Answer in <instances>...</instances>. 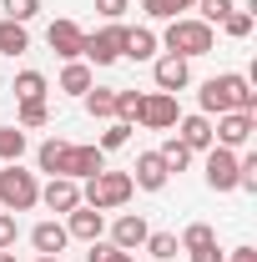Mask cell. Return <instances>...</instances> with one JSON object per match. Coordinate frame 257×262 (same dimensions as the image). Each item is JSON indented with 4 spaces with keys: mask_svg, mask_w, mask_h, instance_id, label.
Wrapping results in <instances>:
<instances>
[{
    "mask_svg": "<svg viewBox=\"0 0 257 262\" xmlns=\"http://www.w3.org/2000/svg\"><path fill=\"white\" fill-rule=\"evenodd\" d=\"M222 116V111H257V91L247 86V76L227 71V76H212L202 86V116Z\"/></svg>",
    "mask_w": 257,
    "mask_h": 262,
    "instance_id": "6da1fadb",
    "label": "cell"
},
{
    "mask_svg": "<svg viewBox=\"0 0 257 262\" xmlns=\"http://www.w3.org/2000/svg\"><path fill=\"white\" fill-rule=\"evenodd\" d=\"M161 46L172 51V56H182V61H192V56H207L212 46H217V35H212V26L207 20H172L166 26V35H161Z\"/></svg>",
    "mask_w": 257,
    "mask_h": 262,
    "instance_id": "7a4b0ae2",
    "label": "cell"
},
{
    "mask_svg": "<svg viewBox=\"0 0 257 262\" xmlns=\"http://www.w3.org/2000/svg\"><path fill=\"white\" fill-rule=\"evenodd\" d=\"M131 192H136V187H131V171H96V177H86L81 202L96 207V212H111V207H121Z\"/></svg>",
    "mask_w": 257,
    "mask_h": 262,
    "instance_id": "3957f363",
    "label": "cell"
},
{
    "mask_svg": "<svg viewBox=\"0 0 257 262\" xmlns=\"http://www.w3.org/2000/svg\"><path fill=\"white\" fill-rule=\"evenodd\" d=\"M35 202H40L35 171H20V166L10 162L5 171H0V207H5V212H31Z\"/></svg>",
    "mask_w": 257,
    "mask_h": 262,
    "instance_id": "277c9868",
    "label": "cell"
},
{
    "mask_svg": "<svg viewBox=\"0 0 257 262\" xmlns=\"http://www.w3.org/2000/svg\"><path fill=\"white\" fill-rule=\"evenodd\" d=\"M126 31H131V26H121V20H111L106 31L86 35L81 56H86V61H96V66H111V61H121V56H126Z\"/></svg>",
    "mask_w": 257,
    "mask_h": 262,
    "instance_id": "5b68a950",
    "label": "cell"
},
{
    "mask_svg": "<svg viewBox=\"0 0 257 262\" xmlns=\"http://www.w3.org/2000/svg\"><path fill=\"white\" fill-rule=\"evenodd\" d=\"M252 111H222L217 116V126H212V146H227V151H237V146H247L252 141Z\"/></svg>",
    "mask_w": 257,
    "mask_h": 262,
    "instance_id": "8992f818",
    "label": "cell"
},
{
    "mask_svg": "<svg viewBox=\"0 0 257 262\" xmlns=\"http://www.w3.org/2000/svg\"><path fill=\"white\" fill-rule=\"evenodd\" d=\"M136 121L152 126V131H172L177 121H182L177 96H172V91H152V96H141V116H136Z\"/></svg>",
    "mask_w": 257,
    "mask_h": 262,
    "instance_id": "52a82bcc",
    "label": "cell"
},
{
    "mask_svg": "<svg viewBox=\"0 0 257 262\" xmlns=\"http://www.w3.org/2000/svg\"><path fill=\"white\" fill-rule=\"evenodd\" d=\"M207 187L212 192H237V157L227 146H212L207 151Z\"/></svg>",
    "mask_w": 257,
    "mask_h": 262,
    "instance_id": "ba28073f",
    "label": "cell"
},
{
    "mask_svg": "<svg viewBox=\"0 0 257 262\" xmlns=\"http://www.w3.org/2000/svg\"><path fill=\"white\" fill-rule=\"evenodd\" d=\"M96 171H106V151H101V146H71V151H66V171L61 177L86 182V177H96Z\"/></svg>",
    "mask_w": 257,
    "mask_h": 262,
    "instance_id": "9c48e42d",
    "label": "cell"
},
{
    "mask_svg": "<svg viewBox=\"0 0 257 262\" xmlns=\"http://www.w3.org/2000/svg\"><path fill=\"white\" fill-rule=\"evenodd\" d=\"M46 40H51V51H56L61 61H81V46H86V31H81L76 20H56V26L46 31Z\"/></svg>",
    "mask_w": 257,
    "mask_h": 262,
    "instance_id": "30bf717a",
    "label": "cell"
},
{
    "mask_svg": "<svg viewBox=\"0 0 257 262\" xmlns=\"http://www.w3.org/2000/svg\"><path fill=\"white\" fill-rule=\"evenodd\" d=\"M166 177H172V171H166V162H161L157 151H141L136 166H131V187H141V192H161Z\"/></svg>",
    "mask_w": 257,
    "mask_h": 262,
    "instance_id": "8fae6325",
    "label": "cell"
},
{
    "mask_svg": "<svg viewBox=\"0 0 257 262\" xmlns=\"http://www.w3.org/2000/svg\"><path fill=\"white\" fill-rule=\"evenodd\" d=\"M152 237V227H146V217H136V212H126V217H116V227H111V247H121V252H136L141 242Z\"/></svg>",
    "mask_w": 257,
    "mask_h": 262,
    "instance_id": "7c38bea8",
    "label": "cell"
},
{
    "mask_svg": "<svg viewBox=\"0 0 257 262\" xmlns=\"http://www.w3.org/2000/svg\"><path fill=\"white\" fill-rule=\"evenodd\" d=\"M152 76H157V91H172V96H177V91L192 81V66L182 61V56H172V51H166V56L157 61V71H152Z\"/></svg>",
    "mask_w": 257,
    "mask_h": 262,
    "instance_id": "4fadbf2b",
    "label": "cell"
},
{
    "mask_svg": "<svg viewBox=\"0 0 257 262\" xmlns=\"http://www.w3.org/2000/svg\"><path fill=\"white\" fill-rule=\"evenodd\" d=\"M66 242H71V232H66L61 222H35L31 227V247L40 252V257H61Z\"/></svg>",
    "mask_w": 257,
    "mask_h": 262,
    "instance_id": "5bb4252c",
    "label": "cell"
},
{
    "mask_svg": "<svg viewBox=\"0 0 257 262\" xmlns=\"http://www.w3.org/2000/svg\"><path fill=\"white\" fill-rule=\"evenodd\" d=\"M66 217H71V222H66V232H71V237H81V242H96L101 227H106V217H101L96 207H86V202H81V207H71Z\"/></svg>",
    "mask_w": 257,
    "mask_h": 262,
    "instance_id": "9a60e30c",
    "label": "cell"
},
{
    "mask_svg": "<svg viewBox=\"0 0 257 262\" xmlns=\"http://www.w3.org/2000/svg\"><path fill=\"white\" fill-rule=\"evenodd\" d=\"M40 202L51 212H71V207H81V187L71 177H51V187H40Z\"/></svg>",
    "mask_w": 257,
    "mask_h": 262,
    "instance_id": "2e32d148",
    "label": "cell"
},
{
    "mask_svg": "<svg viewBox=\"0 0 257 262\" xmlns=\"http://www.w3.org/2000/svg\"><path fill=\"white\" fill-rule=\"evenodd\" d=\"M177 141H182L187 151H212V121H207V116H187Z\"/></svg>",
    "mask_w": 257,
    "mask_h": 262,
    "instance_id": "e0dca14e",
    "label": "cell"
},
{
    "mask_svg": "<svg viewBox=\"0 0 257 262\" xmlns=\"http://www.w3.org/2000/svg\"><path fill=\"white\" fill-rule=\"evenodd\" d=\"M66 151H71V141L51 136V141H40V151H35V166H40V171H51V177H61V171H66Z\"/></svg>",
    "mask_w": 257,
    "mask_h": 262,
    "instance_id": "ac0fdd59",
    "label": "cell"
},
{
    "mask_svg": "<svg viewBox=\"0 0 257 262\" xmlns=\"http://www.w3.org/2000/svg\"><path fill=\"white\" fill-rule=\"evenodd\" d=\"M61 91L86 96V91H91V66H86V61H66V71H61Z\"/></svg>",
    "mask_w": 257,
    "mask_h": 262,
    "instance_id": "d6986e66",
    "label": "cell"
},
{
    "mask_svg": "<svg viewBox=\"0 0 257 262\" xmlns=\"http://www.w3.org/2000/svg\"><path fill=\"white\" fill-rule=\"evenodd\" d=\"M126 56L131 61H152V56H157V31H146V26L126 31Z\"/></svg>",
    "mask_w": 257,
    "mask_h": 262,
    "instance_id": "ffe728a7",
    "label": "cell"
},
{
    "mask_svg": "<svg viewBox=\"0 0 257 262\" xmlns=\"http://www.w3.org/2000/svg\"><path fill=\"white\" fill-rule=\"evenodd\" d=\"M86 111H91L96 121H111V116H116V91H111V86H96V91H86Z\"/></svg>",
    "mask_w": 257,
    "mask_h": 262,
    "instance_id": "44dd1931",
    "label": "cell"
},
{
    "mask_svg": "<svg viewBox=\"0 0 257 262\" xmlns=\"http://www.w3.org/2000/svg\"><path fill=\"white\" fill-rule=\"evenodd\" d=\"M0 51H5V56H20V51H31V35H26V26H15V20H0Z\"/></svg>",
    "mask_w": 257,
    "mask_h": 262,
    "instance_id": "7402d4cb",
    "label": "cell"
},
{
    "mask_svg": "<svg viewBox=\"0 0 257 262\" xmlns=\"http://www.w3.org/2000/svg\"><path fill=\"white\" fill-rule=\"evenodd\" d=\"M141 247H146V252H152L157 262H172L177 252H182V242H177V232H152V237H146Z\"/></svg>",
    "mask_w": 257,
    "mask_h": 262,
    "instance_id": "603a6c76",
    "label": "cell"
},
{
    "mask_svg": "<svg viewBox=\"0 0 257 262\" xmlns=\"http://www.w3.org/2000/svg\"><path fill=\"white\" fill-rule=\"evenodd\" d=\"M10 91H15L20 101H46V76H40V71H20Z\"/></svg>",
    "mask_w": 257,
    "mask_h": 262,
    "instance_id": "cb8c5ba5",
    "label": "cell"
},
{
    "mask_svg": "<svg viewBox=\"0 0 257 262\" xmlns=\"http://www.w3.org/2000/svg\"><path fill=\"white\" fill-rule=\"evenodd\" d=\"M20 157H26V131L0 126V162H20Z\"/></svg>",
    "mask_w": 257,
    "mask_h": 262,
    "instance_id": "d4e9b609",
    "label": "cell"
},
{
    "mask_svg": "<svg viewBox=\"0 0 257 262\" xmlns=\"http://www.w3.org/2000/svg\"><path fill=\"white\" fill-rule=\"evenodd\" d=\"M217 242V232L207 227V222H192V227L182 232V252H197V247H212Z\"/></svg>",
    "mask_w": 257,
    "mask_h": 262,
    "instance_id": "484cf974",
    "label": "cell"
},
{
    "mask_svg": "<svg viewBox=\"0 0 257 262\" xmlns=\"http://www.w3.org/2000/svg\"><path fill=\"white\" fill-rule=\"evenodd\" d=\"M141 116V91H116V121H136Z\"/></svg>",
    "mask_w": 257,
    "mask_h": 262,
    "instance_id": "4316f807",
    "label": "cell"
},
{
    "mask_svg": "<svg viewBox=\"0 0 257 262\" xmlns=\"http://www.w3.org/2000/svg\"><path fill=\"white\" fill-rule=\"evenodd\" d=\"M0 10H5V20H15V26H26L35 10H40V0H0Z\"/></svg>",
    "mask_w": 257,
    "mask_h": 262,
    "instance_id": "83f0119b",
    "label": "cell"
},
{
    "mask_svg": "<svg viewBox=\"0 0 257 262\" xmlns=\"http://www.w3.org/2000/svg\"><path fill=\"white\" fill-rule=\"evenodd\" d=\"M157 157H161V162H166V171H182V166L192 162V151H187V146H182V141H177V136H172V141H166V146H161Z\"/></svg>",
    "mask_w": 257,
    "mask_h": 262,
    "instance_id": "f1b7e54d",
    "label": "cell"
},
{
    "mask_svg": "<svg viewBox=\"0 0 257 262\" xmlns=\"http://www.w3.org/2000/svg\"><path fill=\"white\" fill-rule=\"evenodd\" d=\"M46 121H51L46 101H20V121H15L20 131H26V126H46Z\"/></svg>",
    "mask_w": 257,
    "mask_h": 262,
    "instance_id": "f546056e",
    "label": "cell"
},
{
    "mask_svg": "<svg viewBox=\"0 0 257 262\" xmlns=\"http://www.w3.org/2000/svg\"><path fill=\"white\" fill-rule=\"evenodd\" d=\"M86 262H136L131 252H121V247H111V242H91V252H86Z\"/></svg>",
    "mask_w": 257,
    "mask_h": 262,
    "instance_id": "4dcf8cb0",
    "label": "cell"
},
{
    "mask_svg": "<svg viewBox=\"0 0 257 262\" xmlns=\"http://www.w3.org/2000/svg\"><path fill=\"white\" fill-rule=\"evenodd\" d=\"M131 141V126L126 121H111V126L101 131V151H116V146H126Z\"/></svg>",
    "mask_w": 257,
    "mask_h": 262,
    "instance_id": "1f68e13d",
    "label": "cell"
},
{
    "mask_svg": "<svg viewBox=\"0 0 257 262\" xmlns=\"http://www.w3.org/2000/svg\"><path fill=\"white\" fill-rule=\"evenodd\" d=\"M197 10H202V20L212 26V20H227L237 5H232V0H197Z\"/></svg>",
    "mask_w": 257,
    "mask_h": 262,
    "instance_id": "d6a6232c",
    "label": "cell"
},
{
    "mask_svg": "<svg viewBox=\"0 0 257 262\" xmlns=\"http://www.w3.org/2000/svg\"><path fill=\"white\" fill-rule=\"evenodd\" d=\"M222 26H227V35H232V40H242V35H252V10H232V15H227Z\"/></svg>",
    "mask_w": 257,
    "mask_h": 262,
    "instance_id": "836d02e7",
    "label": "cell"
},
{
    "mask_svg": "<svg viewBox=\"0 0 257 262\" xmlns=\"http://www.w3.org/2000/svg\"><path fill=\"white\" fill-rule=\"evenodd\" d=\"M141 10H146L152 20H177L182 5H177V0H141Z\"/></svg>",
    "mask_w": 257,
    "mask_h": 262,
    "instance_id": "e575fe53",
    "label": "cell"
},
{
    "mask_svg": "<svg viewBox=\"0 0 257 262\" xmlns=\"http://www.w3.org/2000/svg\"><path fill=\"white\" fill-rule=\"evenodd\" d=\"M96 10L106 15V20H121V15L131 10V0H96Z\"/></svg>",
    "mask_w": 257,
    "mask_h": 262,
    "instance_id": "d590c367",
    "label": "cell"
},
{
    "mask_svg": "<svg viewBox=\"0 0 257 262\" xmlns=\"http://www.w3.org/2000/svg\"><path fill=\"white\" fill-rule=\"evenodd\" d=\"M15 242V212H0V252Z\"/></svg>",
    "mask_w": 257,
    "mask_h": 262,
    "instance_id": "8d00e7d4",
    "label": "cell"
},
{
    "mask_svg": "<svg viewBox=\"0 0 257 262\" xmlns=\"http://www.w3.org/2000/svg\"><path fill=\"white\" fill-rule=\"evenodd\" d=\"M192 262H222V252H217V242H212V247H197V252H192Z\"/></svg>",
    "mask_w": 257,
    "mask_h": 262,
    "instance_id": "74e56055",
    "label": "cell"
},
{
    "mask_svg": "<svg viewBox=\"0 0 257 262\" xmlns=\"http://www.w3.org/2000/svg\"><path fill=\"white\" fill-rule=\"evenodd\" d=\"M232 262H257V247H237V252H232Z\"/></svg>",
    "mask_w": 257,
    "mask_h": 262,
    "instance_id": "f35d334b",
    "label": "cell"
},
{
    "mask_svg": "<svg viewBox=\"0 0 257 262\" xmlns=\"http://www.w3.org/2000/svg\"><path fill=\"white\" fill-rule=\"evenodd\" d=\"M0 262H15V252H10V247H5V252H0Z\"/></svg>",
    "mask_w": 257,
    "mask_h": 262,
    "instance_id": "ab89813d",
    "label": "cell"
},
{
    "mask_svg": "<svg viewBox=\"0 0 257 262\" xmlns=\"http://www.w3.org/2000/svg\"><path fill=\"white\" fill-rule=\"evenodd\" d=\"M177 5H182V10H187V5H197V0H177Z\"/></svg>",
    "mask_w": 257,
    "mask_h": 262,
    "instance_id": "60d3db41",
    "label": "cell"
},
{
    "mask_svg": "<svg viewBox=\"0 0 257 262\" xmlns=\"http://www.w3.org/2000/svg\"><path fill=\"white\" fill-rule=\"evenodd\" d=\"M35 262H61V257H35Z\"/></svg>",
    "mask_w": 257,
    "mask_h": 262,
    "instance_id": "b9f144b4",
    "label": "cell"
}]
</instances>
